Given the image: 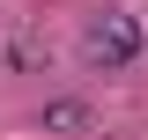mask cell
Listing matches in <instances>:
<instances>
[{
    "label": "cell",
    "mask_w": 148,
    "mask_h": 140,
    "mask_svg": "<svg viewBox=\"0 0 148 140\" xmlns=\"http://www.w3.org/2000/svg\"><path fill=\"white\" fill-rule=\"evenodd\" d=\"M141 52H148V22L133 15V7H96V15L82 22V59H89L96 74H126Z\"/></svg>",
    "instance_id": "1"
},
{
    "label": "cell",
    "mask_w": 148,
    "mask_h": 140,
    "mask_svg": "<svg viewBox=\"0 0 148 140\" xmlns=\"http://www.w3.org/2000/svg\"><path fill=\"white\" fill-rule=\"evenodd\" d=\"M45 59H52V44H45L30 22H0V67L8 74H37Z\"/></svg>",
    "instance_id": "2"
},
{
    "label": "cell",
    "mask_w": 148,
    "mask_h": 140,
    "mask_svg": "<svg viewBox=\"0 0 148 140\" xmlns=\"http://www.w3.org/2000/svg\"><path fill=\"white\" fill-rule=\"evenodd\" d=\"M37 125H45L52 140H89V133H96V103H82V96H52Z\"/></svg>",
    "instance_id": "3"
}]
</instances>
